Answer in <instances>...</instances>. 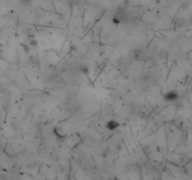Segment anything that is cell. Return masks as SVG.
<instances>
[{"label":"cell","mask_w":192,"mask_h":180,"mask_svg":"<svg viewBox=\"0 0 192 180\" xmlns=\"http://www.w3.org/2000/svg\"><path fill=\"white\" fill-rule=\"evenodd\" d=\"M118 127H119V123L115 119L109 120L107 122V124H106V128H107L109 130H115Z\"/></svg>","instance_id":"obj_2"},{"label":"cell","mask_w":192,"mask_h":180,"mask_svg":"<svg viewBox=\"0 0 192 180\" xmlns=\"http://www.w3.org/2000/svg\"><path fill=\"white\" fill-rule=\"evenodd\" d=\"M163 98L167 101H175L179 99V94L173 90V91H168L167 93H165L163 95Z\"/></svg>","instance_id":"obj_1"}]
</instances>
